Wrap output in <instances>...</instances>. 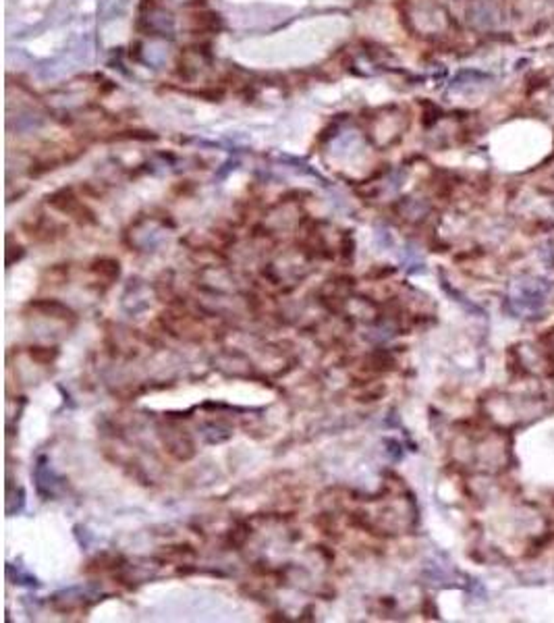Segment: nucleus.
<instances>
[{"label": "nucleus", "instance_id": "2", "mask_svg": "<svg viewBox=\"0 0 554 623\" xmlns=\"http://www.w3.org/2000/svg\"><path fill=\"white\" fill-rule=\"evenodd\" d=\"M501 19V8L494 0H476L472 6V21L482 27V29H490L497 27Z\"/></svg>", "mask_w": 554, "mask_h": 623}, {"label": "nucleus", "instance_id": "1", "mask_svg": "<svg viewBox=\"0 0 554 623\" xmlns=\"http://www.w3.org/2000/svg\"><path fill=\"white\" fill-rule=\"evenodd\" d=\"M511 304L517 314H536L546 304V287L540 281H519L515 283Z\"/></svg>", "mask_w": 554, "mask_h": 623}]
</instances>
